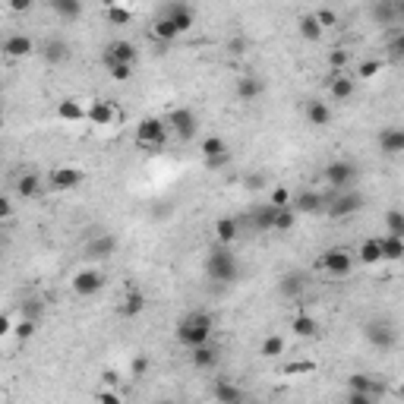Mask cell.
<instances>
[{
	"label": "cell",
	"mask_w": 404,
	"mask_h": 404,
	"mask_svg": "<svg viewBox=\"0 0 404 404\" xmlns=\"http://www.w3.org/2000/svg\"><path fill=\"white\" fill-rule=\"evenodd\" d=\"M212 332H215V319L209 313H202V309H196V313L184 316V319L177 322V332H174V335H177V341L184 344V348L196 350V348H202V344H209Z\"/></svg>",
	"instance_id": "1"
},
{
	"label": "cell",
	"mask_w": 404,
	"mask_h": 404,
	"mask_svg": "<svg viewBox=\"0 0 404 404\" xmlns=\"http://www.w3.org/2000/svg\"><path fill=\"white\" fill-rule=\"evenodd\" d=\"M206 275L215 281V284H231L234 278L240 275V262H237V253L231 247H212L206 256Z\"/></svg>",
	"instance_id": "2"
},
{
	"label": "cell",
	"mask_w": 404,
	"mask_h": 404,
	"mask_svg": "<svg viewBox=\"0 0 404 404\" xmlns=\"http://www.w3.org/2000/svg\"><path fill=\"white\" fill-rule=\"evenodd\" d=\"M168 133H171L168 120H161V117H143L136 127V145L145 152H161L168 143Z\"/></svg>",
	"instance_id": "3"
},
{
	"label": "cell",
	"mask_w": 404,
	"mask_h": 404,
	"mask_svg": "<svg viewBox=\"0 0 404 404\" xmlns=\"http://www.w3.org/2000/svg\"><path fill=\"white\" fill-rule=\"evenodd\" d=\"M322 177L329 180L332 190H344V193H348V186H354L357 177H360V168H357L354 161H348V158H338V161H329V165H325Z\"/></svg>",
	"instance_id": "4"
},
{
	"label": "cell",
	"mask_w": 404,
	"mask_h": 404,
	"mask_svg": "<svg viewBox=\"0 0 404 404\" xmlns=\"http://www.w3.org/2000/svg\"><path fill=\"white\" fill-rule=\"evenodd\" d=\"M319 268L322 272H329L332 278H344V275L354 272V253L344 247H332L319 256Z\"/></svg>",
	"instance_id": "5"
},
{
	"label": "cell",
	"mask_w": 404,
	"mask_h": 404,
	"mask_svg": "<svg viewBox=\"0 0 404 404\" xmlns=\"http://www.w3.org/2000/svg\"><path fill=\"white\" fill-rule=\"evenodd\" d=\"M363 335H366V341L379 350H391L398 344V329L389 319H370L363 325Z\"/></svg>",
	"instance_id": "6"
},
{
	"label": "cell",
	"mask_w": 404,
	"mask_h": 404,
	"mask_svg": "<svg viewBox=\"0 0 404 404\" xmlns=\"http://www.w3.org/2000/svg\"><path fill=\"white\" fill-rule=\"evenodd\" d=\"M168 127H171V133H177V139H184V143L196 139V133H199V120L190 108H174L171 114H168Z\"/></svg>",
	"instance_id": "7"
},
{
	"label": "cell",
	"mask_w": 404,
	"mask_h": 404,
	"mask_svg": "<svg viewBox=\"0 0 404 404\" xmlns=\"http://www.w3.org/2000/svg\"><path fill=\"white\" fill-rule=\"evenodd\" d=\"M329 215L332 218H348V215H357L363 209V196L357 190H348V193H338V196L329 199Z\"/></svg>",
	"instance_id": "8"
},
{
	"label": "cell",
	"mask_w": 404,
	"mask_h": 404,
	"mask_svg": "<svg viewBox=\"0 0 404 404\" xmlns=\"http://www.w3.org/2000/svg\"><path fill=\"white\" fill-rule=\"evenodd\" d=\"M104 272L102 268H83V272H76V278H73V291L79 297H95L98 291L104 288Z\"/></svg>",
	"instance_id": "9"
},
{
	"label": "cell",
	"mask_w": 404,
	"mask_h": 404,
	"mask_svg": "<svg viewBox=\"0 0 404 404\" xmlns=\"http://www.w3.org/2000/svg\"><path fill=\"white\" fill-rule=\"evenodd\" d=\"M102 63L104 67H111V63H130L133 67L136 63V45L127 42V38H117L102 51Z\"/></svg>",
	"instance_id": "10"
},
{
	"label": "cell",
	"mask_w": 404,
	"mask_h": 404,
	"mask_svg": "<svg viewBox=\"0 0 404 404\" xmlns=\"http://www.w3.org/2000/svg\"><path fill=\"white\" fill-rule=\"evenodd\" d=\"M120 117V111H117L114 102H108V98H95V102L89 104V124L92 127H111Z\"/></svg>",
	"instance_id": "11"
},
{
	"label": "cell",
	"mask_w": 404,
	"mask_h": 404,
	"mask_svg": "<svg viewBox=\"0 0 404 404\" xmlns=\"http://www.w3.org/2000/svg\"><path fill=\"white\" fill-rule=\"evenodd\" d=\"M158 16H165V19H171L174 26L180 29V35L184 32H190L193 29V19H196V13H193V7L190 3H168L165 10H161V13Z\"/></svg>",
	"instance_id": "12"
},
{
	"label": "cell",
	"mask_w": 404,
	"mask_h": 404,
	"mask_svg": "<svg viewBox=\"0 0 404 404\" xmlns=\"http://www.w3.org/2000/svg\"><path fill=\"white\" fill-rule=\"evenodd\" d=\"M348 391H366L373 398H382L385 391V382L376 376H366V373H350L348 376Z\"/></svg>",
	"instance_id": "13"
},
{
	"label": "cell",
	"mask_w": 404,
	"mask_h": 404,
	"mask_svg": "<svg viewBox=\"0 0 404 404\" xmlns=\"http://www.w3.org/2000/svg\"><path fill=\"white\" fill-rule=\"evenodd\" d=\"M325 86H329V95L335 98V102H348L357 89V79L348 73H332L329 79H325Z\"/></svg>",
	"instance_id": "14"
},
{
	"label": "cell",
	"mask_w": 404,
	"mask_h": 404,
	"mask_svg": "<svg viewBox=\"0 0 404 404\" xmlns=\"http://www.w3.org/2000/svg\"><path fill=\"white\" fill-rule=\"evenodd\" d=\"M266 92V83H262V76L256 73H243L237 76V98L240 102H256V98Z\"/></svg>",
	"instance_id": "15"
},
{
	"label": "cell",
	"mask_w": 404,
	"mask_h": 404,
	"mask_svg": "<svg viewBox=\"0 0 404 404\" xmlns=\"http://www.w3.org/2000/svg\"><path fill=\"white\" fill-rule=\"evenodd\" d=\"M379 152L382 155H401L404 152V127H385L382 133H379Z\"/></svg>",
	"instance_id": "16"
},
{
	"label": "cell",
	"mask_w": 404,
	"mask_h": 404,
	"mask_svg": "<svg viewBox=\"0 0 404 404\" xmlns=\"http://www.w3.org/2000/svg\"><path fill=\"white\" fill-rule=\"evenodd\" d=\"M215 401L218 404H247V395H243V389H240L237 382H231V379H218L212 389Z\"/></svg>",
	"instance_id": "17"
},
{
	"label": "cell",
	"mask_w": 404,
	"mask_h": 404,
	"mask_svg": "<svg viewBox=\"0 0 404 404\" xmlns=\"http://www.w3.org/2000/svg\"><path fill=\"white\" fill-rule=\"evenodd\" d=\"M35 51V42L29 38V35L16 32V35H7L3 38V54L10 57V60H19V57H29Z\"/></svg>",
	"instance_id": "18"
},
{
	"label": "cell",
	"mask_w": 404,
	"mask_h": 404,
	"mask_svg": "<svg viewBox=\"0 0 404 404\" xmlns=\"http://www.w3.org/2000/svg\"><path fill=\"white\" fill-rule=\"evenodd\" d=\"M83 177L86 174L79 171V168H54V171H51V186H54V190H76V186L83 184Z\"/></svg>",
	"instance_id": "19"
},
{
	"label": "cell",
	"mask_w": 404,
	"mask_h": 404,
	"mask_svg": "<svg viewBox=\"0 0 404 404\" xmlns=\"http://www.w3.org/2000/svg\"><path fill=\"white\" fill-rule=\"evenodd\" d=\"M275 215H278L275 206H256V209H250L247 221L256 234H268V231H275Z\"/></svg>",
	"instance_id": "20"
},
{
	"label": "cell",
	"mask_w": 404,
	"mask_h": 404,
	"mask_svg": "<svg viewBox=\"0 0 404 404\" xmlns=\"http://www.w3.org/2000/svg\"><path fill=\"white\" fill-rule=\"evenodd\" d=\"M117 253V237L114 234H102V237L89 240V247H86V256L89 259H111Z\"/></svg>",
	"instance_id": "21"
},
{
	"label": "cell",
	"mask_w": 404,
	"mask_h": 404,
	"mask_svg": "<svg viewBox=\"0 0 404 404\" xmlns=\"http://www.w3.org/2000/svg\"><path fill=\"white\" fill-rule=\"evenodd\" d=\"M190 360H193V366H196V370H215V366H218L221 363V350L215 348V344H202V348H196L190 354Z\"/></svg>",
	"instance_id": "22"
},
{
	"label": "cell",
	"mask_w": 404,
	"mask_h": 404,
	"mask_svg": "<svg viewBox=\"0 0 404 404\" xmlns=\"http://www.w3.org/2000/svg\"><path fill=\"white\" fill-rule=\"evenodd\" d=\"M294 212H303V215H309V212H319V209H325V196L322 193H316V190H303V193H297L294 196Z\"/></svg>",
	"instance_id": "23"
},
{
	"label": "cell",
	"mask_w": 404,
	"mask_h": 404,
	"mask_svg": "<svg viewBox=\"0 0 404 404\" xmlns=\"http://www.w3.org/2000/svg\"><path fill=\"white\" fill-rule=\"evenodd\" d=\"M57 117L67 124H79V120H89V108H83L76 98H63V102H57Z\"/></svg>",
	"instance_id": "24"
},
{
	"label": "cell",
	"mask_w": 404,
	"mask_h": 404,
	"mask_svg": "<svg viewBox=\"0 0 404 404\" xmlns=\"http://www.w3.org/2000/svg\"><path fill=\"white\" fill-rule=\"evenodd\" d=\"M303 288H307V278L300 272H288L278 278V294L281 297H300Z\"/></svg>",
	"instance_id": "25"
},
{
	"label": "cell",
	"mask_w": 404,
	"mask_h": 404,
	"mask_svg": "<svg viewBox=\"0 0 404 404\" xmlns=\"http://www.w3.org/2000/svg\"><path fill=\"white\" fill-rule=\"evenodd\" d=\"M117 309H120V316H127V319H136V316L145 309V294H143V291H136V288L127 291Z\"/></svg>",
	"instance_id": "26"
},
{
	"label": "cell",
	"mask_w": 404,
	"mask_h": 404,
	"mask_svg": "<svg viewBox=\"0 0 404 404\" xmlns=\"http://www.w3.org/2000/svg\"><path fill=\"white\" fill-rule=\"evenodd\" d=\"M370 19L379 26H398V13H395V0H379L370 7Z\"/></svg>",
	"instance_id": "27"
},
{
	"label": "cell",
	"mask_w": 404,
	"mask_h": 404,
	"mask_svg": "<svg viewBox=\"0 0 404 404\" xmlns=\"http://www.w3.org/2000/svg\"><path fill=\"white\" fill-rule=\"evenodd\" d=\"M307 120L313 127H329L332 124V108L325 102H319V98H309L307 102Z\"/></svg>",
	"instance_id": "28"
},
{
	"label": "cell",
	"mask_w": 404,
	"mask_h": 404,
	"mask_svg": "<svg viewBox=\"0 0 404 404\" xmlns=\"http://www.w3.org/2000/svg\"><path fill=\"white\" fill-rule=\"evenodd\" d=\"M38 190H42V177H38L35 171H26V174L16 177V196L19 199H35Z\"/></svg>",
	"instance_id": "29"
},
{
	"label": "cell",
	"mask_w": 404,
	"mask_h": 404,
	"mask_svg": "<svg viewBox=\"0 0 404 404\" xmlns=\"http://www.w3.org/2000/svg\"><path fill=\"white\" fill-rule=\"evenodd\" d=\"M297 32H300V38H303V42H319L325 29L319 26L316 13H303L300 19H297Z\"/></svg>",
	"instance_id": "30"
},
{
	"label": "cell",
	"mask_w": 404,
	"mask_h": 404,
	"mask_svg": "<svg viewBox=\"0 0 404 404\" xmlns=\"http://www.w3.org/2000/svg\"><path fill=\"white\" fill-rule=\"evenodd\" d=\"M240 234V221L237 218H218L215 221V237H218L221 247H231Z\"/></svg>",
	"instance_id": "31"
},
{
	"label": "cell",
	"mask_w": 404,
	"mask_h": 404,
	"mask_svg": "<svg viewBox=\"0 0 404 404\" xmlns=\"http://www.w3.org/2000/svg\"><path fill=\"white\" fill-rule=\"evenodd\" d=\"M357 259H360L363 266H379V262H382V247H379V237L363 240L360 250H357Z\"/></svg>",
	"instance_id": "32"
},
{
	"label": "cell",
	"mask_w": 404,
	"mask_h": 404,
	"mask_svg": "<svg viewBox=\"0 0 404 404\" xmlns=\"http://www.w3.org/2000/svg\"><path fill=\"white\" fill-rule=\"evenodd\" d=\"M379 247H382V262H401L404 259V240L401 237H379Z\"/></svg>",
	"instance_id": "33"
},
{
	"label": "cell",
	"mask_w": 404,
	"mask_h": 404,
	"mask_svg": "<svg viewBox=\"0 0 404 404\" xmlns=\"http://www.w3.org/2000/svg\"><path fill=\"white\" fill-rule=\"evenodd\" d=\"M42 54H45V60L54 67V63H63L70 57V45L63 42V38H51V42H45Z\"/></svg>",
	"instance_id": "34"
},
{
	"label": "cell",
	"mask_w": 404,
	"mask_h": 404,
	"mask_svg": "<svg viewBox=\"0 0 404 404\" xmlns=\"http://www.w3.org/2000/svg\"><path fill=\"white\" fill-rule=\"evenodd\" d=\"M227 155H231V149H227V143L221 136L202 139V158H206V161H218V158H227Z\"/></svg>",
	"instance_id": "35"
},
{
	"label": "cell",
	"mask_w": 404,
	"mask_h": 404,
	"mask_svg": "<svg viewBox=\"0 0 404 404\" xmlns=\"http://www.w3.org/2000/svg\"><path fill=\"white\" fill-rule=\"evenodd\" d=\"M291 329H294V335H300V338H316L319 335V322L307 313H297L294 322H291Z\"/></svg>",
	"instance_id": "36"
},
{
	"label": "cell",
	"mask_w": 404,
	"mask_h": 404,
	"mask_svg": "<svg viewBox=\"0 0 404 404\" xmlns=\"http://www.w3.org/2000/svg\"><path fill=\"white\" fill-rule=\"evenodd\" d=\"M152 35H155L158 42H174V38H180V29L174 26L171 19H165V16H158V19L152 22Z\"/></svg>",
	"instance_id": "37"
},
{
	"label": "cell",
	"mask_w": 404,
	"mask_h": 404,
	"mask_svg": "<svg viewBox=\"0 0 404 404\" xmlns=\"http://www.w3.org/2000/svg\"><path fill=\"white\" fill-rule=\"evenodd\" d=\"M51 10H54L60 19H79V16H83V3H79V0H51Z\"/></svg>",
	"instance_id": "38"
},
{
	"label": "cell",
	"mask_w": 404,
	"mask_h": 404,
	"mask_svg": "<svg viewBox=\"0 0 404 404\" xmlns=\"http://www.w3.org/2000/svg\"><path fill=\"white\" fill-rule=\"evenodd\" d=\"M385 234H389V237H401L404 240V212H401V209L385 212Z\"/></svg>",
	"instance_id": "39"
},
{
	"label": "cell",
	"mask_w": 404,
	"mask_h": 404,
	"mask_svg": "<svg viewBox=\"0 0 404 404\" xmlns=\"http://www.w3.org/2000/svg\"><path fill=\"white\" fill-rule=\"evenodd\" d=\"M259 354L266 357V360H275V357H281V354H284V338H281V335H268L266 341H262Z\"/></svg>",
	"instance_id": "40"
},
{
	"label": "cell",
	"mask_w": 404,
	"mask_h": 404,
	"mask_svg": "<svg viewBox=\"0 0 404 404\" xmlns=\"http://www.w3.org/2000/svg\"><path fill=\"white\" fill-rule=\"evenodd\" d=\"M104 13H108V19L114 22V26H127V22H133V10L130 7H120V3H108V7H104Z\"/></svg>",
	"instance_id": "41"
},
{
	"label": "cell",
	"mask_w": 404,
	"mask_h": 404,
	"mask_svg": "<svg viewBox=\"0 0 404 404\" xmlns=\"http://www.w3.org/2000/svg\"><path fill=\"white\" fill-rule=\"evenodd\" d=\"M268 206H275V209H291V206H294V196H291L288 186H275L272 196H268Z\"/></svg>",
	"instance_id": "42"
},
{
	"label": "cell",
	"mask_w": 404,
	"mask_h": 404,
	"mask_svg": "<svg viewBox=\"0 0 404 404\" xmlns=\"http://www.w3.org/2000/svg\"><path fill=\"white\" fill-rule=\"evenodd\" d=\"M294 221H297L294 209H278V215H275V231H291Z\"/></svg>",
	"instance_id": "43"
},
{
	"label": "cell",
	"mask_w": 404,
	"mask_h": 404,
	"mask_svg": "<svg viewBox=\"0 0 404 404\" xmlns=\"http://www.w3.org/2000/svg\"><path fill=\"white\" fill-rule=\"evenodd\" d=\"M316 370L313 360H291L288 366H284V376H307V373Z\"/></svg>",
	"instance_id": "44"
},
{
	"label": "cell",
	"mask_w": 404,
	"mask_h": 404,
	"mask_svg": "<svg viewBox=\"0 0 404 404\" xmlns=\"http://www.w3.org/2000/svg\"><path fill=\"white\" fill-rule=\"evenodd\" d=\"M389 51H391V57L404 60V26H398V29H395V35L389 38Z\"/></svg>",
	"instance_id": "45"
},
{
	"label": "cell",
	"mask_w": 404,
	"mask_h": 404,
	"mask_svg": "<svg viewBox=\"0 0 404 404\" xmlns=\"http://www.w3.org/2000/svg\"><path fill=\"white\" fill-rule=\"evenodd\" d=\"M108 73H111V79H114V83H127V79L133 76V67H130V63H111Z\"/></svg>",
	"instance_id": "46"
},
{
	"label": "cell",
	"mask_w": 404,
	"mask_h": 404,
	"mask_svg": "<svg viewBox=\"0 0 404 404\" xmlns=\"http://www.w3.org/2000/svg\"><path fill=\"white\" fill-rule=\"evenodd\" d=\"M35 329H38V322H32V319H19V322H16V329H13V335H16V338H22V341H29V338L35 335Z\"/></svg>",
	"instance_id": "47"
},
{
	"label": "cell",
	"mask_w": 404,
	"mask_h": 404,
	"mask_svg": "<svg viewBox=\"0 0 404 404\" xmlns=\"http://www.w3.org/2000/svg\"><path fill=\"white\" fill-rule=\"evenodd\" d=\"M316 19H319V26H322V29L338 26V13H335L332 7H319V10H316Z\"/></svg>",
	"instance_id": "48"
},
{
	"label": "cell",
	"mask_w": 404,
	"mask_h": 404,
	"mask_svg": "<svg viewBox=\"0 0 404 404\" xmlns=\"http://www.w3.org/2000/svg\"><path fill=\"white\" fill-rule=\"evenodd\" d=\"M379 70H382V60H363L357 67V76L360 79H373V76H379Z\"/></svg>",
	"instance_id": "49"
},
{
	"label": "cell",
	"mask_w": 404,
	"mask_h": 404,
	"mask_svg": "<svg viewBox=\"0 0 404 404\" xmlns=\"http://www.w3.org/2000/svg\"><path fill=\"white\" fill-rule=\"evenodd\" d=\"M227 54H234V57H240V54H247V38L243 35H237V38H227Z\"/></svg>",
	"instance_id": "50"
},
{
	"label": "cell",
	"mask_w": 404,
	"mask_h": 404,
	"mask_svg": "<svg viewBox=\"0 0 404 404\" xmlns=\"http://www.w3.org/2000/svg\"><path fill=\"white\" fill-rule=\"evenodd\" d=\"M348 63V54H344L341 48H335V51H329V67H332V73H341V67Z\"/></svg>",
	"instance_id": "51"
},
{
	"label": "cell",
	"mask_w": 404,
	"mask_h": 404,
	"mask_svg": "<svg viewBox=\"0 0 404 404\" xmlns=\"http://www.w3.org/2000/svg\"><path fill=\"white\" fill-rule=\"evenodd\" d=\"M38 316H42V303H38V300H26V303H22V319L38 322Z\"/></svg>",
	"instance_id": "52"
},
{
	"label": "cell",
	"mask_w": 404,
	"mask_h": 404,
	"mask_svg": "<svg viewBox=\"0 0 404 404\" xmlns=\"http://www.w3.org/2000/svg\"><path fill=\"white\" fill-rule=\"evenodd\" d=\"M130 370H133V376H145V370H149V357H133V363H130Z\"/></svg>",
	"instance_id": "53"
},
{
	"label": "cell",
	"mask_w": 404,
	"mask_h": 404,
	"mask_svg": "<svg viewBox=\"0 0 404 404\" xmlns=\"http://www.w3.org/2000/svg\"><path fill=\"white\" fill-rule=\"evenodd\" d=\"M98 404H124V398L117 395V391H111V389H102L98 391Z\"/></svg>",
	"instance_id": "54"
},
{
	"label": "cell",
	"mask_w": 404,
	"mask_h": 404,
	"mask_svg": "<svg viewBox=\"0 0 404 404\" xmlns=\"http://www.w3.org/2000/svg\"><path fill=\"white\" fill-rule=\"evenodd\" d=\"M348 404H376V398L366 391H348Z\"/></svg>",
	"instance_id": "55"
},
{
	"label": "cell",
	"mask_w": 404,
	"mask_h": 404,
	"mask_svg": "<svg viewBox=\"0 0 404 404\" xmlns=\"http://www.w3.org/2000/svg\"><path fill=\"white\" fill-rule=\"evenodd\" d=\"M7 7L13 10V13H22V10H26V13H29V10H32V0H10Z\"/></svg>",
	"instance_id": "56"
},
{
	"label": "cell",
	"mask_w": 404,
	"mask_h": 404,
	"mask_svg": "<svg viewBox=\"0 0 404 404\" xmlns=\"http://www.w3.org/2000/svg\"><path fill=\"white\" fill-rule=\"evenodd\" d=\"M10 215H13V202L10 199H0V218L10 221Z\"/></svg>",
	"instance_id": "57"
},
{
	"label": "cell",
	"mask_w": 404,
	"mask_h": 404,
	"mask_svg": "<svg viewBox=\"0 0 404 404\" xmlns=\"http://www.w3.org/2000/svg\"><path fill=\"white\" fill-rule=\"evenodd\" d=\"M13 329H16L13 319H10V316H0V335H10Z\"/></svg>",
	"instance_id": "58"
},
{
	"label": "cell",
	"mask_w": 404,
	"mask_h": 404,
	"mask_svg": "<svg viewBox=\"0 0 404 404\" xmlns=\"http://www.w3.org/2000/svg\"><path fill=\"white\" fill-rule=\"evenodd\" d=\"M102 379H104V385H117V382H120V376H117L114 370H104V373H102Z\"/></svg>",
	"instance_id": "59"
},
{
	"label": "cell",
	"mask_w": 404,
	"mask_h": 404,
	"mask_svg": "<svg viewBox=\"0 0 404 404\" xmlns=\"http://www.w3.org/2000/svg\"><path fill=\"white\" fill-rule=\"evenodd\" d=\"M395 13H398V22H404V0H395Z\"/></svg>",
	"instance_id": "60"
},
{
	"label": "cell",
	"mask_w": 404,
	"mask_h": 404,
	"mask_svg": "<svg viewBox=\"0 0 404 404\" xmlns=\"http://www.w3.org/2000/svg\"><path fill=\"white\" fill-rule=\"evenodd\" d=\"M158 404H177V401H158Z\"/></svg>",
	"instance_id": "61"
},
{
	"label": "cell",
	"mask_w": 404,
	"mask_h": 404,
	"mask_svg": "<svg viewBox=\"0 0 404 404\" xmlns=\"http://www.w3.org/2000/svg\"><path fill=\"white\" fill-rule=\"evenodd\" d=\"M247 404H259V401H247Z\"/></svg>",
	"instance_id": "62"
}]
</instances>
